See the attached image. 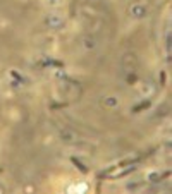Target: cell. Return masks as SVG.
<instances>
[{"label": "cell", "mask_w": 172, "mask_h": 194, "mask_svg": "<svg viewBox=\"0 0 172 194\" xmlns=\"http://www.w3.org/2000/svg\"><path fill=\"white\" fill-rule=\"evenodd\" d=\"M145 108H150V101H143V103L136 105L132 108V112H141V110H145Z\"/></svg>", "instance_id": "cell-1"}, {"label": "cell", "mask_w": 172, "mask_h": 194, "mask_svg": "<svg viewBox=\"0 0 172 194\" xmlns=\"http://www.w3.org/2000/svg\"><path fill=\"white\" fill-rule=\"evenodd\" d=\"M72 163H74V165H76L78 168H79L81 172H83V174H86V172H88V168H86V167H84L83 163H81L79 160H78V158H72Z\"/></svg>", "instance_id": "cell-2"}, {"label": "cell", "mask_w": 172, "mask_h": 194, "mask_svg": "<svg viewBox=\"0 0 172 194\" xmlns=\"http://www.w3.org/2000/svg\"><path fill=\"white\" fill-rule=\"evenodd\" d=\"M169 175H170V174H169V172H165V174H155V175H152L150 179H152L153 182H158L160 179H165V177H169Z\"/></svg>", "instance_id": "cell-3"}]
</instances>
